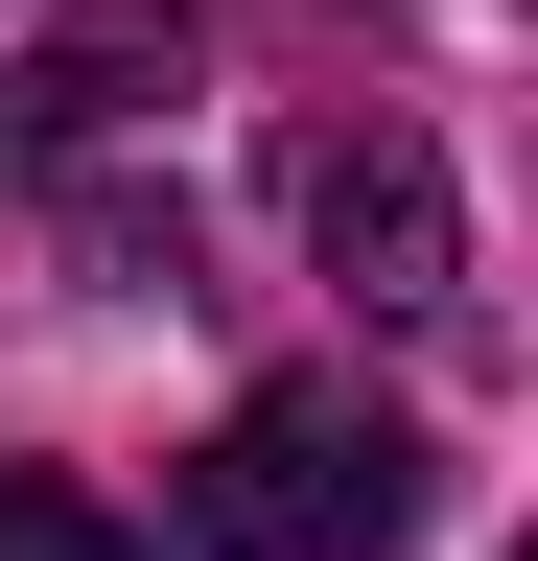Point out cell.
<instances>
[{
	"mask_svg": "<svg viewBox=\"0 0 538 561\" xmlns=\"http://www.w3.org/2000/svg\"><path fill=\"white\" fill-rule=\"evenodd\" d=\"M305 257L352 280L375 328H445V305H468V210H445V164H422L398 117H352V140L305 164Z\"/></svg>",
	"mask_w": 538,
	"mask_h": 561,
	"instance_id": "2",
	"label": "cell"
},
{
	"mask_svg": "<svg viewBox=\"0 0 538 561\" xmlns=\"http://www.w3.org/2000/svg\"><path fill=\"white\" fill-rule=\"evenodd\" d=\"M187 561H398L422 538V421L352 375H257L211 445H187Z\"/></svg>",
	"mask_w": 538,
	"mask_h": 561,
	"instance_id": "1",
	"label": "cell"
},
{
	"mask_svg": "<svg viewBox=\"0 0 538 561\" xmlns=\"http://www.w3.org/2000/svg\"><path fill=\"white\" fill-rule=\"evenodd\" d=\"M0 561H141V515H94L71 468H0Z\"/></svg>",
	"mask_w": 538,
	"mask_h": 561,
	"instance_id": "3",
	"label": "cell"
}]
</instances>
